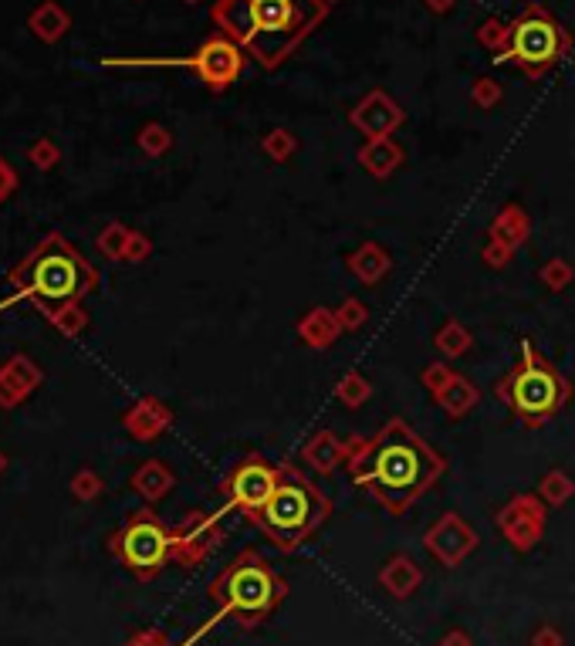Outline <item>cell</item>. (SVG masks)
<instances>
[{"instance_id":"6da1fadb","label":"cell","mask_w":575,"mask_h":646,"mask_svg":"<svg viewBox=\"0 0 575 646\" xmlns=\"http://www.w3.org/2000/svg\"><path fill=\"white\" fill-rule=\"evenodd\" d=\"M345 471L389 515H403L447 474V460L410 423L393 417L376 437H352Z\"/></svg>"},{"instance_id":"7a4b0ae2","label":"cell","mask_w":575,"mask_h":646,"mask_svg":"<svg viewBox=\"0 0 575 646\" xmlns=\"http://www.w3.org/2000/svg\"><path fill=\"white\" fill-rule=\"evenodd\" d=\"M329 11L322 0H217L210 21L264 72H274L322 28Z\"/></svg>"},{"instance_id":"3957f363","label":"cell","mask_w":575,"mask_h":646,"mask_svg":"<svg viewBox=\"0 0 575 646\" xmlns=\"http://www.w3.org/2000/svg\"><path fill=\"white\" fill-rule=\"evenodd\" d=\"M332 501L312 477L302 474V467L281 464V484L274 488L264 508L251 515L254 525L271 538L278 552H295L329 521Z\"/></svg>"},{"instance_id":"277c9868","label":"cell","mask_w":575,"mask_h":646,"mask_svg":"<svg viewBox=\"0 0 575 646\" xmlns=\"http://www.w3.org/2000/svg\"><path fill=\"white\" fill-rule=\"evenodd\" d=\"M498 400L508 406L525 427H545L552 417L569 406L572 400V383L559 373L555 362H548L542 352L535 349L532 339L521 342L518 362L508 369L498 386H494Z\"/></svg>"},{"instance_id":"5b68a950","label":"cell","mask_w":575,"mask_h":646,"mask_svg":"<svg viewBox=\"0 0 575 646\" xmlns=\"http://www.w3.org/2000/svg\"><path fill=\"white\" fill-rule=\"evenodd\" d=\"M210 596L224 609L227 616H234L244 630H254L264 616H271L281 606V599L288 596V582L271 569L268 559L254 548H244L227 569L210 582Z\"/></svg>"},{"instance_id":"8992f818","label":"cell","mask_w":575,"mask_h":646,"mask_svg":"<svg viewBox=\"0 0 575 646\" xmlns=\"http://www.w3.org/2000/svg\"><path fill=\"white\" fill-rule=\"evenodd\" d=\"M14 281L28 291L44 312H55V308L75 305L95 285V271L88 268V261L72 244H65L61 237H48L14 271Z\"/></svg>"},{"instance_id":"52a82bcc","label":"cell","mask_w":575,"mask_h":646,"mask_svg":"<svg viewBox=\"0 0 575 646\" xmlns=\"http://www.w3.org/2000/svg\"><path fill=\"white\" fill-rule=\"evenodd\" d=\"M575 38L572 31L542 4H528L515 21H511V41L508 51L498 61L515 65L528 82L545 78L552 68H559V61L572 55Z\"/></svg>"},{"instance_id":"ba28073f","label":"cell","mask_w":575,"mask_h":646,"mask_svg":"<svg viewBox=\"0 0 575 646\" xmlns=\"http://www.w3.org/2000/svg\"><path fill=\"white\" fill-rule=\"evenodd\" d=\"M112 552L126 562L139 579H153L173 559V535L153 511H136L126 525L115 532Z\"/></svg>"},{"instance_id":"9c48e42d","label":"cell","mask_w":575,"mask_h":646,"mask_svg":"<svg viewBox=\"0 0 575 646\" xmlns=\"http://www.w3.org/2000/svg\"><path fill=\"white\" fill-rule=\"evenodd\" d=\"M244 61H247V51L241 48V44L230 41L224 31H217V34H210V38L187 58H159V61H139V65H180V68H190V72L197 75L200 82L210 88V92H227V88L241 78Z\"/></svg>"},{"instance_id":"30bf717a","label":"cell","mask_w":575,"mask_h":646,"mask_svg":"<svg viewBox=\"0 0 575 646\" xmlns=\"http://www.w3.org/2000/svg\"><path fill=\"white\" fill-rule=\"evenodd\" d=\"M278 484H281V464H271L264 454H247L241 464L224 477L220 494L227 498V508H234L251 518L254 511L268 504V498Z\"/></svg>"},{"instance_id":"8fae6325","label":"cell","mask_w":575,"mask_h":646,"mask_svg":"<svg viewBox=\"0 0 575 646\" xmlns=\"http://www.w3.org/2000/svg\"><path fill=\"white\" fill-rule=\"evenodd\" d=\"M548 504L538 494H518L498 511V528L515 552H532L545 535Z\"/></svg>"},{"instance_id":"7c38bea8","label":"cell","mask_w":575,"mask_h":646,"mask_svg":"<svg viewBox=\"0 0 575 646\" xmlns=\"http://www.w3.org/2000/svg\"><path fill=\"white\" fill-rule=\"evenodd\" d=\"M477 542H481V538H477L474 525L460 518L457 511L440 515L427 528V535H423V548H427V555L430 559H437L444 569H457L467 555H474Z\"/></svg>"},{"instance_id":"4fadbf2b","label":"cell","mask_w":575,"mask_h":646,"mask_svg":"<svg viewBox=\"0 0 575 646\" xmlns=\"http://www.w3.org/2000/svg\"><path fill=\"white\" fill-rule=\"evenodd\" d=\"M170 535H173V562H180L183 569H193V565H200L220 545L224 528H220L217 515L193 511V515L183 518Z\"/></svg>"},{"instance_id":"5bb4252c","label":"cell","mask_w":575,"mask_h":646,"mask_svg":"<svg viewBox=\"0 0 575 646\" xmlns=\"http://www.w3.org/2000/svg\"><path fill=\"white\" fill-rule=\"evenodd\" d=\"M403 122H406L403 105L396 102L389 92H383V88H373V92H366L356 102V109L349 112V126L356 129V132H362L366 139H386V136H393V132L400 129Z\"/></svg>"},{"instance_id":"9a60e30c","label":"cell","mask_w":575,"mask_h":646,"mask_svg":"<svg viewBox=\"0 0 575 646\" xmlns=\"http://www.w3.org/2000/svg\"><path fill=\"white\" fill-rule=\"evenodd\" d=\"M349 454H352V437L339 440L332 430H315L312 437L305 440V447H302V460L312 467L315 474L339 471V467H345Z\"/></svg>"},{"instance_id":"2e32d148","label":"cell","mask_w":575,"mask_h":646,"mask_svg":"<svg viewBox=\"0 0 575 646\" xmlns=\"http://www.w3.org/2000/svg\"><path fill=\"white\" fill-rule=\"evenodd\" d=\"M345 271H349L359 285L376 288V285H383V281L389 278V271H393V258H389V251L383 244L366 241L345 258Z\"/></svg>"},{"instance_id":"e0dca14e","label":"cell","mask_w":575,"mask_h":646,"mask_svg":"<svg viewBox=\"0 0 575 646\" xmlns=\"http://www.w3.org/2000/svg\"><path fill=\"white\" fill-rule=\"evenodd\" d=\"M339 335H342V325H339V318H335V308L315 305V308H308L302 318H298V339H302L308 349H315V352L335 345V342H339Z\"/></svg>"},{"instance_id":"ac0fdd59","label":"cell","mask_w":575,"mask_h":646,"mask_svg":"<svg viewBox=\"0 0 575 646\" xmlns=\"http://www.w3.org/2000/svg\"><path fill=\"white\" fill-rule=\"evenodd\" d=\"M356 159L362 163V170L373 176V180H389V176H393L403 166V146L396 143L393 136H386V139H366V143L359 146Z\"/></svg>"},{"instance_id":"d6986e66","label":"cell","mask_w":575,"mask_h":646,"mask_svg":"<svg viewBox=\"0 0 575 646\" xmlns=\"http://www.w3.org/2000/svg\"><path fill=\"white\" fill-rule=\"evenodd\" d=\"M488 237L504 247H511V251H518V247L532 237V217H528V210L521 207V203H504L491 220Z\"/></svg>"},{"instance_id":"ffe728a7","label":"cell","mask_w":575,"mask_h":646,"mask_svg":"<svg viewBox=\"0 0 575 646\" xmlns=\"http://www.w3.org/2000/svg\"><path fill=\"white\" fill-rule=\"evenodd\" d=\"M379 586H383L393 599H410L413 592L423 586V569L410 555H393L383 572H379Z\"/></svg>"},{"instance_id":"44dd1931","label":"cell","mask_w":575,"mask_h":646,"mask_svg":"<svg viewBox=\"0 0 575 646\" xmlns=\"http://www.w3.org/2000/svg\"><path fill=\"white\" fill-rule=\"evenodd\" d=\"M433 403H437L450 420H464L467 413L481 403V389H477L464 373H457L437 396H433Z\"/></svg>"},{"instance_id":"7402d4cb","label":"cell","mask_w":575,"mask_h":646,"mask_svg":"<svg viewBox=\"0 0 575 646\" xmlns=\"http://www.w3.org/2000/svg\"><path fill=\"white\" fill-rule=\"evenodd\" d=\"M129 423V430L136 433V437H143V440H153L159 437L166 427H170V410H166L163 403H156V400H143L136 406V410L126 417Z\"/></svg>"},{"instance_id":"603a6c76","label":"cell","mask_w":575,"mask_h":646,"mask_svg":"<svg viewBox=\"0 0 575 646\" xmlns=\"http://www.w3.org/2000/svg\"><path fill=\"white\" fill-rule=\"evenodd\" d=\"M433 345H437V352L444 359H460V356H467V352H471L474 335H471V329H467L464 322L447 318V322L437 329V335H433Z\"/></svg>"},{"instance_id":"cb8c5ba5","label":"cell","mask_w":575,"mask_h":646,"mask_svg":"<svg viewBox=\"0 0 575 646\" xmlns=\"http://www.w3.org/2000/svg\"><path fill=\"white\" fill-rule=\"evenodd\" d=\"M132 484H136V491L143 494L146 501H159L166 498L173 488V474L166 471V464H159V460H149L146 467H139V474L132 477Z\"/></svg>"},{"instance_id":"d4e9b609","label":"cell","mask_w":575,"mask_h":646,"mask_svg":"<svg viewBox=\"0 0 575 646\" xmlns=\"http://www.w3.org/2000/svg\"><path fill=\"white\" fill-rule=\"evenodd\" d=\"M31 31L38 34L41 41H58L61 34L68 31V14L61 11L58 4H41L38 11L31 14Z\"/></svg>"},{"instance_id":"484cf974","label":"cell","mask_w":575,"mask_h":646,"mask_svg":"<svg viewBox=\"0 0 575 646\" xmlns=\"http://www.w3.org/2000/svg\"><path fill=\"white\" fill-rule=\"evenodd\" d=\"M369 396H373V383H369L362 373H345L339 383H335V400H339L345 410H359V406H366Z\"/></svg>"},{"instance_id":"4316f807","label":"cell","mask_w":575,"mask_h":646,"mask_svg":"<svg viewBox=\"0 0 575 646\" xmlns=\"http://www.w3.org/2000/svg\"><path fill=\"white\" fill-rule=\"evenodd\" d=\"M538 498H542L548 508H562L565 501H572V494H575V481L565 471H548L542 481H538Z\"/></svg>"},{"instance_id":"83f0119b","label":"cell","mask_w":575,"mask_h":646,"mask_svg":"<svg viewBox=\"0 0 575 646\" xmlns=\"http://www.w3.org/2000/svg\"><path fill=\"white\" fill-rule=\"evenodd\" d=\"M261 153L274 159V163H288L291 156L298 153V136L291 129H271L261 136Z\"/></svg>"},{"instance_id":"f1b7e54d","label":"cell","mask_w":575,"mask_h":646,"mask_svg":"<svg viewBox=\"0 0 575 646\" xmlns=\"http://www.w3.org/2000/svg\"><path fill=\"white\" fill-rule=\"evenodd\" d=\"M508 41H511V24H504L501 17H488V21H481V28H477V44L498 58L508 51Z\"/></svg>"},{"instance_id":"f546056e","label":"cell","mask_w":575,"mask_h":646,"mask_svg":"<svg viewBox=\"0 0 575 646\" xmlns=\"http://www.w3.org/2000/svg\"><path fill=\"white\" fill-rule=\"evenodd\" d=\"M538 281H542L548 291H565L575 281V268L565 258H552L538 268Z\"/></svg>"},{"instance_id":"4dcf8cb0","label":"cell","mask_w":575,"mask_h":646,"mask_svg":"<svg viewBox=\"0 0 575 646\" xmlns=\"http://www.w3.org/2000/svg\"><path fill=\"white\" fill-rule=\"evenodd\" d=\"M335 318H339L342 332H359L366 329L369 322V308L359 302V298H342L339 305H335Z\"/></svg>"},{"instance_id":"1f68e13d","label":"cell","mask_w":575,"mask_h":646,"mask_svg":"<svg viewBox=\"0 0 575 646\" xmlns=\"http://www.w3.org/2000/svg\"><path fill=\"white\" fill-rule=\"evenodd\" d=\"M504 99V88L501 82H494L491 75H481V78H474V85H471V102L477 105V109H494Z\"/></svg>"},{"instance_id":"d6a6232c","label":"cell","mask_w":575,"mask_h":646,"mask_svg":"<svg viewBox=\"0 0 575 646\" xmlns=\"http://www.w3.org/2000/svg\"><path fill=\"white\" fill-rule=\"evenodd\" d=\"M139 146H143L149 156H163L166 149L173 146V136H170V129H163V126H156V122H149V126L139 132Z\"/></svg>"},{"instance_id":"836d02e7","label":"cell","mask_w":575,"mask_h":646,"mask_svg":"<svg viewBox=\"0 0 575 646\" xmlns=\"http://www.w3.org/2000/svg\"><path fill=\"white\" fill-rule=\"evenodd\" d=\"M454 376H457V369L450 366V362H430V366L420 373V383L427 386V393H430V396H437L440 389H444Z\"/></svg>"},{"instance_id":"e575fe53","label":"cell","mask_w":575,"mask_h":646,"mask_svg":"<svg viewBox=\"0 0 575 646\" xmlns=\"http://www.w3.org/2000/svg\"><path fill=\"white\" fill-rule=\"evenodd\" d=\"M511 258H515V251H511V247H504V244L491 241V237H488V244H484V251H481V261L488 264L491 271H501V268H508Z\"/></svg>"},{"instance_id":"d590c367","label":"cell","mask_w":575,"mask_h":646,"mask_svg":"<svg viewBox=\"0 0 575 646\" xmlns=\"http://www.w3.org/2000/svg\"><path fill=\"white\" fill-rule=\"evenodd\" d=\"M532 646H562V633L555 630V626H538L532 633Z\"/></svg>"},{"instance_id":"8d00e7d4","label":"cell","mask_w":575,"mask_h":646,"mask_svg":"<svg viewBox=\"0 0 575 646\" xmlns=\"http://www.w3.org/2000/svg\"><path fill=\"white\" fill-rule=\"evenodd\" d=\"M126 646H170V640H166V636L159 633V630H146V633L132 636Z\"/></svg>"},{"instance_id":"74e56055","label":"cell","mask_w":575,"mask_h":646,"mask_svg":"<svg viewBox=\"0 0 575 646\" xmlns=\"http://www.w3.org/2000/svg\"><path fill=\"white\" fill-rule=\"evenodd\" d=\"M440 646H474V643L464 630H450V633L440 636Z\"/></svg>"},{"instance_id":"f35d334b","label":"cell","mask_w":575,"mask_h":646,"mask_svg":"<svg viewBox=\"0 0 575 646\" xmlns=\"http://www.w3.org/2000/svg\"><path fill=\"white\" fill-rule=\"evenodd\" d=\"M460 0H423V7H427L430 14H450Z\"/></svg>"},{"instance_id":"ab89813d","label":"cell","mask_w":575,"mask_h":646,"mask_svg":"<svg viewBox=\"0 0 575 646\" xmlns=\"http://www.w3.org/2000/svg\"><path fill=\"white\" fill-rule=\"evenodd\" d=\"M322 4H329V7H332V4H339V0H322Z\"/></svg>"},{"instance_id":"60d3db41","label":"cell","mask_w":575,"mask_h":646,"mask_svg":"<svg viewBox=\"0 0 575 646\" xmlns=\"http://www.w3.org/2000/svg\"><path fill=\"white\" fill-rule=\"evenodd\" d=\"M183 4H200V0H183Z\"/></svg>"}]
</instances>
